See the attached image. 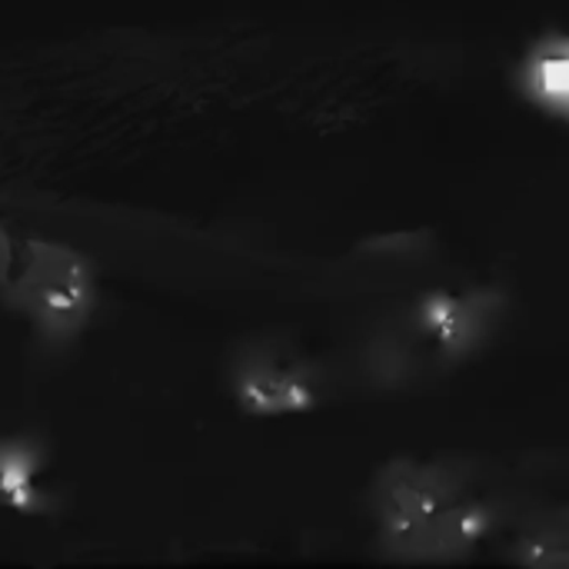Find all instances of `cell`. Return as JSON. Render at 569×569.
Returning <instances> with one entry per match:
<instances>
[{
  "instance_id": "cell-1",
  "label": "cell",
  "mask_w": 569,
  "mask_h": 569,
  "mask_svg": "<svg viewBox=\"0 0 569 569\" xmlns=\"http://www.w3.org/2000/svg\"><path fill=\"white\" fill-rule=\"evenodd\" d=\"M0 297L20 310L47 340H73L97 307L90 263L50 240L0 227Z\"/></svg>"
},
{
  "instance_id": "cell-2",
  "label": "cell",
  "mask_w": 569,
  "mask_h": 569,
  "mask_svg": "<svg viewBox=\"0 0 569 569\" xmlns=\"http://www.w3.org/2000/svg\"><path fill=\"white\" fill-rule=\"evenodd\" d=\"M233 387L237 397L247 410L253 413H287V410H300L307 403V377L300 370V363L263 343V347H250L233 370Z\"/></svg>"
},
{
  "instance_id": "cell-3",
  "label": "cell",
  "mask_w": 569,
  "mask_h": 569,
  "mask_svg": "<svg viewBox=\"0 0 569 569\" xmlns=\"http://www.w3.org/2000/svg\"><path fill=\"white\" fill-rule=\"evenodd\" d=\"M43 467V450L30 437L0 440V507L17 513H43L50 507L47 493L37 487Z\"/></svg>"
},
{
  "instance_id": "cell-4",
  "label": "cell",
  "mask_w": 569,
  "mask_h": 569,
  "mask_svg": "<svg viewBox=\"0 0 569 569\" xmlns=\"http://www.w3.org/2000/svg\"><path fill=\"white\" fill-rule=\"evenodd\" d=\"M530 87L557 110L569 113V47L540 57L530 67Z\"/></svg>"
}]
</instances>
